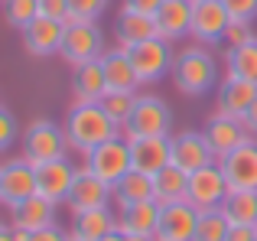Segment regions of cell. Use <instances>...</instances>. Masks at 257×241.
Returning a JSON list of instances; mask_svg holds the SVG:
<instances>
[{
	"label": "cell",
	"instance_id": "33",
	"mask_svg": "<svg viewBox=\"0 0 257 241\" xmlns=\"http://www.w3.org/2000/svg\"><path fill=\"white\" fill-rule=\"evenodd\" d=\"M4 13L13 30H26L39 17V0H4Z\"/></svg>",
	"mask_w": 257,
	"mask_h": 241
},
{
	"label": "cell",
	"instance_id": "21",
	"mask_svg": "<svg viewBox=\"0 0 257 241\" xmlns=\"http://www.w3.org/2000/svg\"><path fill=\"white\" fill-rule=\"evenodd\" d=\"M160 212L163 205L157 199L150 202H134L117 209V228L124 235H147V238H157V225H160Z\"/></svg>",
	"mask_w": 257,
	"mask_h": 241
},
{
	"label": "cell",
	"instance_id": "8",
	"mask_svg": "<svg viewBox=\"0 0 257 241\" xmlns=\"http://www.w3.org/2000/svg\"><path fill=\"white\" fill-rule=\"evenodd\" d=\"M30 196H36V166L20 153L0 163V202L7 209L23 205Z\"/></svg>",
	"mask_w": 257,
	"mask_h": 241
},
{
	"label": "cell",
	"instance_id": "20",
	"mask_svg": "<svg viewBox=\"0 0 257 241\" xmlns=\"http://www.w3.org/2000/svg\"><path fill=\"white\" fill-rule=\"evenodd\" d=\"M192 10H195L192 0H163V7L153 17L157 20V36L170 39V43L189 36L192 33Z\"/></svg>",
	"mask_w": 257,
	"mask_h": 241
},
{
	"label": "cell",
	"instance_id": "34",
	"mask_svg": "<svg viewBox=\"0 0 257 241\" xmlns=\"http://www.w3.org/2000/svg\"><path fill=\"white\" fill-rule=\"evenodd\" d=\"M257 33H254V20H231L225 30V46H247L254 43Z\"/></svg>",
	"mask_w": 257,
	"mask_h": 241
},
{
	"label": "cell",
	"instance_id": "3",
	"mask_svg": "<svg viewBox=\"0 0 257 241\" xmlns=\"http://www.w3.org/2000/svg\"><path fill=\"white\" fill-rule=\"evenodd\" d=\"M69 137H65V127L56 124L49 117H39L26 127V137H23V157L30 160L33 166H43L52 163V160H65L69 157Z\"/></svg>",
	"mask_w": 257,
	"mask_h": 241
},
{
	"label": "cell",
	"instance_id": "5",
	"mask_svg": "<svg viewBox=\"0 0 257 241\" xmlns=\"http://www.w3.org/2000/svg\"><path fill=\"white\" fill-rule=\"evenodd\" d=\"M59 56L78 69L85 62L104 56V33H101L98 20H69L65 23V39H62V52Z\"/></svg>",
	"mask_w": 257,
	"mask_h": 241
},
{
	"label": "cell",
	"instance_id": "19",
	"mask_svg": "<svg viewBox=\"0 0 257 241\" xmlns=\"http://www.w3.org/2000/svg\"><path fill=\"white\" fill-rule=\"evenodd\" d=\"M131 160H134V170L157 176L163 166L173 163V137H134Z\"/></svg>",
	"mask_w": 257,
	"mask_h": 241
},
{
	"label": "cell",
	"instance_id": "31",
	"mask_svg": "<svg viewBox=\"0 0 257 241\" xmlns=\"http://www.w3.org/2000/svg\"><path fill=\"white\" fill-rule=\"evenodd\" d=\"M231 225L221 215V209H208L199 212V225H195V241H225Z\"/></svg>",
	"mask_w": 257,
	"mask_h": 241
},
{
	"label": "cell",
	"instance_id": "13",
	"mask_svg": "<svg viewBox=\"0 0 257 241\" xmlns=\"http://www.w3.org/2000/svg\"><path fill=\"white\" fill-rule=\"evenodd\" d=\"M254 101H257V82H247V78H238V75H225L218 85V95H215V114L244 120L247 108Z\"/></svg>",
	"mask_w": 257,
	"mask_h": 241
},
{
	"label": "cell",
	"instance_id": "22",
	"mask_svg": "<svg viewBox=\"0 0 257 241\" xmlns=\"http://www.w3.org/2000/svg\"><path fill=\"white\" fill-rule=\"evenodd\" d=\"M10 225L13 228H23V231H43L49 225H56V202H49L46 196H30L23 205L10 209Z\"/></svg>",
	"mask_w": 257,
	"mask_h": 241
},
{
	"label": "cell",
	"instance_id": "18",
	"mask_svg": "<svg viewBox=\"0 0 257 241\" xmlns=\"http://www.w3.org/2000/svg\"><path fill=\"white\" fill-rule=\"evenodd\" d=\"M231 189H257V140H247L238 150L218 160Z\"/></svg>",
	"mask_w": 257,
	"mask_h": 241
},
{
	"label": "cell",
	"instance_id": "2",
	"mask_svg": "<svg viewBox=\"0 0 257 241\" xmlns=\"http://www.w3.org/2000/svg\"><path fill=\"white\" fill-rule=\"evenodd\" d=\"M176 91L182 95H208L218 82V59L208 52V46L195 43V46H186V49L176 52L173 59V72H170Z\"/></svg>",
	"mask_w": 257,
	"mask_h": 241
},
{
	"label": "cell",
	"instance_id": "1",
	"mask_svg": "<svg viewBox=\"0 0 257 241\" xmlns=\"http://www.w3.org/2000/svg\"><path fill=\"white\" fill-rule=\"evenodd\" d=\"M62 127H65V137H69V147L78 153H91L98 144H107V140L124 134V127L101 104H72Z\"/></svg>",
	"mask_w": 257,
	"mask_h": 241
},
{
	"label": "cell",
	"instance_id": "24",
	"mask_svg": "<svg viewBox=\"0 0 257 241\" xmlns=\"http://www.w3.org/2000/svg\"><path fill=\"white\" fill-rule=\"evenodd\" d=\"M114 228H117V212H111V205H104V209H88V212L72 215L69 235L78 241H101Z\"/></svg>",
	"mask_w": 257,
	"mask_h": 241
},
{
	"label": "cell",
	"instance_id": "6",
	"mask_svg": "<svg viewBox=\"0 0 257 241\" xmlns=\"http://www.w3.org/2000/svg\"><path fill=\"white\" fill-rule=\"evenodd\" d=\"M120 49L131 56L134 69H137L140 85H153V82H160L163 75H170V72H173V59H176V52H173V43H170V39L153 36V39H147V43L120 46Z\"/></svg>",
	"mask_w": 257,
	"mask_h": 241
},
{
	"label": "cell",
	"instance_id": "30",
	"mask_svg": "<svg viewBox=\"0 0 257 241\" xmlns=\"http://www.w3.org/2000/svg\"><path fill=\"white\" fill-rule=\"evenodd\" d=\"M221 65H225V75H238V78H247V82H257V39L247 46H225Z\"/></svg>",
	"mask_w": 257,
	"mask_h": 241
},
{
	"label": "cell",
	"instance_id": "39",
	"mask_svg": "<svg viewBox=\"0 0 257 241\" xmlns=\"http://www.w3.org/2000/svg\"><path fill=\"white\" fill-rule=\"evenodd\" d=\"M127 10L134 13H147V17H157V10L163 7V0H124Z\"/></svg>",
	"mask_w": 257,
	"mask_h": 241
},
{
	"label": "cell",
	"instance_id": "41",
	"mask_svg": "<svg viewBox=\"0 0 257 241\" xmlns=\"http://www.w3.org/2000/svg\"><path fill=\"white\" fill-rule=\"evenodd\" d=\"M254 238H257L254 225H231V231H228L225 241H254Z\"/></svg>",
	"mask_w": 257,
	"mask_h": 241
},
{
	"label": "cell",
	"instance_id": "28",
	"mask_svg": "<svg viewBox=\"0 0 257 241\" xmlns=\"http://www.w3.org/2000/svg\"><path fill=\"white\" fill-rule=\"evenodd\" d=\"M228 225H254L257 228V189H231L221 202Z\"/></svg>",
	"mask_w": 257,
	"mask_h": 241
},
{
	"label": "cell",
	"instance_id": "46",
	"mask_svg": "<svg viewBox=\"0 0 257 241\" xmlns=\"http://www.w3.org/2000/svg\"><path fill=\"white\" fill-rule=\"evenodd\" d=\"M69 241H78V238H72V235H69Z\"/></svg>",
	"mask_w": 257,
	"mask_h": 241
},
{
	"label": "cell",
	"instance_id": "12",
	"mask_svg": "<svg viewBox=\"0 0 257 241\" xmlns=\"http://www.w3.org/2000/svg\"><path fill=\"white\" fill-rule=\"evenodd\" d=\"M23 36V49L30 56H59L62 52V39H65V23L62 20H52V17H36L26 30H20Z\"/></svg>",
	"mask_w": 257,
	"mask_h": 241
},
{
	"label": "cell",
	"instance_id": "47",
	"mask_svg": "<svg viewBox=\"0 0 257 241\" xmlns=\"http://www.w3.org/2000/svg\"><path fill=\"white\" fill-rule=\"evenodd\" d=\"M192 4H199V0H192Z\"/></svg>",
	"mask_w": 257,
	"mask_h": 241
},
{
	"label": "cell",
	"instance_id": "15",
	"mask_svg": "<svg viewBox=\"0 0 257 241\" xmlns=\"http://www.w3.org/2000/svg\"><path fill=\"white\" fill-rule=\"evenodd\" d=\"M173 163L186 173H195L208 163H218L212 153V144L202 131H179L173 134Z\"/></svg>",
	"mask_w": 257,
	"mask_h": 241
},
{
	"label": "cell",
	"instance_id": "43",
	"mask_svg": "<svg viewBox=\"0 0 257 241\" xmlns=\"http://www.w3.org/2000/svg\"><path fill=\"white\" fill-rule=\"evenodd\" d=\"M0 241H17V238H13V225H10V222L0 228Z\"/></svg>",
	"mask_w": 257,
	"mask_h": 241
},
{
	"label": "cell",
	"instance_id": "37",
	"mask_svg": "<svg viewBox=\"0 0 257 241\" xmlns=\"http://www.w3.org/2000/svg\"><path fill=\"white\" fill-rule=\"evenodd\" d=\"M231 20H254L257 17V0H221Z\"/></svg>",
	"mask_w": 257,
	"mask_h": 241
},
{
	"label": "cell",
	"instance_id": "45",
	"mask_svg": "<svg viewBox=\"0 0 257 241\" xmlns=\"http://www.w3.org/2000/svg\"><path fill=\"white\" fill-rule=\"evenodd\" d=\"M127 241H157V238H147V235H127Z\"/></svg>",
	"mask_w": 257,
	"mask_h": 241
},
{
	"label": "cell",
	"instance_id": "4",
	"mask_svg": "<svg viewBox=\"0 0 257 241\" xmlns=\"http://www.w3.org/2000/svg\"><path fill=\"white\" fill-rule=\"evenodd\" d=\"M124 137H173V108L160 95H140L124 124Z\"/></svg>",
	"mask_w": 257,
	"mask_h": 241
},
{
	"label": "cell",
	"instance_id": "14",
	"mask_svg": "<svg viewBox=\"0 0 257 241\" xmlns=\"http://www.w3.org/2000/svg\"><path fill=\"white\" fill-rule=\"evenodd\" d=\"M202 134H205L208 144H212L215 160L228 157L231 150H238V147H241V144H247V140H257L254 134H247L244 120H238V117H225V114H212V117H208V124L202 127Z\"/></svg>",
	"mask_w": 257,
	"mask_h": 241
},
{
	"label": "cell",
	"instance_id": "26",
	"mask_svg": "<svg viewBox=\"0 0 257 241\" xmlns=\"http://www.w3.org/2000/svg\"><path fill=\"white\" fill-rule=\"evenodd\" d=\"M114 36H117V46L147 43V39L157 36V20L147 17V13H134V10H127V7H120L117 23H114Z\"/></svg>",
	"mask_w": 257,
	"mask_h": 241
},
{
	"label": "cell",
	"instance_id": "9",
	"mask_svg": "<svg viewBox=\"0 0 257 241\" xmlns=\"http://www.w3.org/2000/svg\"><path fill=\"white\" fill-rule=\"evenodd\" d=\"M231 192L225 173H221L218 163H208L202 170L189 173V192H186V202H192L199 212H208V209H221L225 196Z\"/></svg>",
	"mask_w": 257,
	"mask_h": 241
},
{
	"label": "cell",
	"instance_id": "7",
	"mask_svg": "<svg viewBox=\"0 0 257 241\" xmlns=\"http://www.w3.org/2000/svg\"><path fill=\"white\" fill-rule=\"evenodd\" d=\"M85 166L101 176L107 186H117L127 173L134 170V160H131V140L120 134V137L107 140V144H98L91 153H85Z\"/></svg>",
	"mask_w": 257,
	"mask_h": 241
},
{
	"label": "cell",
	"instance_id": "32",
	"mask_svg": "<svg viewBox=\"0 0 257 241\" xmlns=\"http://www.w3.org/2000/svg\"><path fill=\"white\" fill-rule=\"evenodd\" d=\"M137 91H104V98H101V108L107 111V114H111L114 120H117L120 127L127 124V120H131V114H134V104H137Z\"/></svg>",
	"mask_w": 257,
	"mask_h": 241
},
{
	"label": "cell",
	"instance_id": "11",
	"mask_svg": "<svg viewBox=\"0 0 257 241\" xmlns=\"http://www.w3.org/2000/svg\"><path fill=\"white\" fill-rule=\"evenodd\" d=\"M231 23V13L225 10L221 0H199L192 10V33L189 36L199 39L202 46L225 43V30Z\"/></svg>",
	"mask_w": 257,
	"mask_h": 241
},
{
	"label": "cell",
	"instance_id": "35",
	"mask_svg": "<svg viewBox=\"0 0 257 241\" xmlns=\"http://www.w3.org/2000/svg\"><path fill=\"white\" fill-rule=\"evenodd\" d=\"M107 0H69V17H65V23L69 20H98L101 13H104Z\"/></svg>",
	"mask_w": 257,
	"mask_h": 241
},
{
	"label": "cell",
	"instance_id": "44",
	"mask_svg": "<svg viewBox=\"0 0 257 241\" xmlns=\"http://www.w3.org/2000/svg\"><path fill=\"white\" fill-rule=\"evenodd\" d=\"M101 241H127V235H124V231H120V228H114L111 235H104Z\"/></svg>",
	"mask_w": 257,
	"mask_h": 241
},
{
	"label": "cell",
	"instance_id": "10",
	"mask_svg": "<svg viewBox=\"0 0 257 241\" xmlns=\"http://www.w3.org/2000/svg\"><path fill=\"white\" fill-rule=\"evenodd\" d=\"M114 199V186H107L101 176H94L88 166H78L75 173V183H72V192H69V212L78 215V212H88V209H104L111 205Z\"/></svg>",
	"mask_w": 257,
	"mask_h": 241
},
{
	"label": "cell",
	"instance_id": "27",
	"mask_svg": "<svg viewBox=\"0 0 257 241\" xmlns=\"http://www.w3.org/2000/svg\"><path fill=\"white\" fill-rule=\"evenodd\" d=\"M189 192V173L179 170L176 163L163 166V170L153 176V196L160 205H173V202H186Z\"/></svg>",
	"mask_w": 257,
	"mask_h": 241
},
{
	"label": "cell",
	"instance_id": "38",
	"mask_svg": "<svg viewBox=\"0 0 257 241\" xmlns=\"http://www.w3.org/2000/svg\"><path fill=\"white\" fill-rule=\"evenodd\" d=\"M39 17H52V20H62L69 17V0H39Z\"/></svg>",
	"mask_w": 257,
	"mask_h": 241
},
{
	"label": "cell",
	"instance_id": "48",
	"mask_svg": "<svg viewBox=\"0 0 257 241\" xmlns=\"http://www.w3.org/2000/svg\"><path fill=\"white\" fill-rule=\"evenodd\" d=\"M254 241H257V238H254Z\"/></svg>",
	"mask_w": 257,
	"mask_h": 241
},
{
	"label": "cell",
	"instance_id": "16",
	"mask_svg": "<svg viewBox=\"0 0 257 241\" xmlns=\"http://www.w3.org/2000/svg\"><path fill=\"white\" fill-rule=\"evenodd\" d=\"M75 173L78 170L69 163V157L36 166V192L56 205H65L69 202V192H72V183H75Z\"/></svg>",
	"mask_w": 257,
	"mask_h": 241
},
{
	"label": "cell",
	"instance_id": "42",
	"mask_svg": "<svg viewBox=\"0 0 257 241\" xmlns=\"http://www.w3.org/2000/svg\"><path fill=\"white\" fill-rule=\"evenodd\" d=\"M244 127H247V134H254L257 137V101L247 108V114H244Z\"/></svg>",
	"mask_w": 257,
	"mask_h": 241
},
{
	"label": "cell",
	"instance_id": "29",
	"mask_svg": "<svg viewBox=\"0 0 257 241\" xmlns=\"http://www.w3.org/2000/svg\"><path fill=\"white\" fill-rule=\"evenodd\" d=\"M153 196V176L150 173H140V170H131L117 186H114V205L124 209V205H134V202H150Z\"/></svg>",
	"mask_w": 257,
	"mask_h": 241
},
{
	"label": "cell",
	"instance_id": "25",
	"mask_svg": "<svg viewBox=\"0 0 257 241\" xmlns=\"http://www.w3.org/2000/svg\"><path fill=\"white\" fill-rule=\"evenodd\" d=\"M101 65H104V78H107V91H137L140 88V78L137 69H134L131 56L124 49H107L101 56Z\"/></svg>",
	"mask_w": 257,
	"mask_h": 241
},
{
	"label": "cell",
	"instance_id": "17",
	"mask_svg": "<svg viewBox=\"0 0 257 241\" xmlns=\"http://www.w3.org/2000/svg\"><path fill=\"white\" fill-rule=\"evenodd\" d=\"M195 225H199V209L192 202L163 205L157 225V241H195Z\"/></svg>",
	"mask_w": 257,
	"mask_h": 241
},
{
	"label": "cell",
	"instance_id": "40",
	"mask_svg": "<svg viewBox=\"0 0 257 241\" xmlns=\"http://www.w3.org/2000/svg\"><path fill=\"white\" fill-rule=\"evenodd\" d=\"M30 241H69V231H62L59 225H49V228H43V231H33Z\"/></svg>",
	"mask_w": 257,
	"mask_h": 241
},
{
	"label": "cell",
	"instance_id": "23",
	"mask_svg": "<svg viewBox=\"0 0 257 241\" xmlns=\"http://www.w3.org/2000/svg\"><path fill=\"white\" fill-rule=\"evenodd\" d=\"M104 91H107V78L101 59L78 65L75 75H72V98H75L72 104H98L104 98Z\"/></svg>",
	"mask_w": 257,
	"mask_h": 241
},
{
	"label": "cell",
	"instance_id": "36",
	"mask_svg": "<svg viewBox=\"0 0 257 241\" xmlns=\"http://www.w3.org/2000/svg\"><path fill=\"white\" fill-rule=\"evenodd\" d=\"M13 140H17V117L10 108H0V150L13 147Z\"/></svg>",
	"mask_w": 257,
	"mask_h": 241
}]
</instances>
